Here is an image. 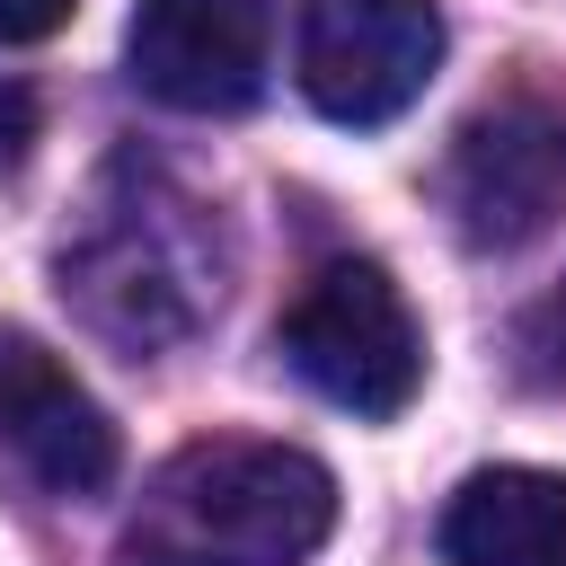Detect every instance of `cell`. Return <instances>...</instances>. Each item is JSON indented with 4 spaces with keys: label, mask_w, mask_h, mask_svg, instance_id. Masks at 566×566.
<instances>
[{
    "label": "cell",
    "mask_w": 566,
    "mask_h": 566,
    "mask_svg": "<svg viewBox=\"0 0 566 566\" xmlns=\"http://www.w3.org/2000/svg\"><path fill=\"white\" fill-rule=\"evenodd\" d=\"M27 142H35V88L0 80V168H18V159H27Z\"/></svg>",
    "instance_id": "obj_11"
},
{
    "label": "cell",
    "mask_w": 566,
    "mask_h": 566,
    "mask_svg": "<svg viewBox=\"0 0 566 566\" xmlns=\"http://www.w3.org/2000/svg\"><path fill=\"white\" fill-rule=\"evenodd\" d=\"M62 292L88 310V327H106L115 345H168L186 336L212 301L221 274L203 256V203H186L168 177H133V203H97L88 239L62 248Z\"/></svg>",
    "instance_id": "obj_2"
},
{
    "label": "cell",
    "mask_w": 566,
    "mask_h": 566,
    "mask_svg": "<svg viewBox=\"0 0 566 566\" xmlns=\"http://www.w3.org/2000/svg\"><path fill=\"white\" fill-rule=\"evenodd\" d=\"M71 9L80 0H0V44H44L71 27Z\"/></svg>",
    "instance_id": "obj_10"
},
{
    "label": "cell",
    "mask_w": 566,
    "mask_h": 566,
    "mask_svg": "<svg viewBox=\"0 0 566 566\" xmlns=\"http://www.w3.org/2000/svg\"><path fill=\"white\" fill-rule=\"evenodd\" d=\"M124 62L177 115H239L274 71V0H133Z\"/></svg>",
    "instance_id": "obj_6"
},
{
    "label": "cell",
    "mask_w": 566,
    "mask_h": 566,
    "mask_svg": "<svg viewBox=\"0 0 566 566\" xmlns=\"http://www.w3.org/2000/svg\"><path fill=\"white\" fill-rule=\"evenodd\" d=\"M513 354H522V380H531V389H566V274L522 310Z\"/></svg>",
    "instance_id": "obj_9"
},
{
    "label": "cell",
    "mask_w": 566,
    "mask_h": 566,
    "mask_svg": "<svg viewBox=\"0 0 566 566\" xmlns=\"http://www.w3.org/2000/svg\"><path fill=\"white\" fill-rule=\"evenodd\" d=\"M442 212L469 248H531L566 212V97H495L451 133Z\"/></svg>",
    "instance_id": "obj_4"
},
{
    "label": "cell",
    "mask_w": 566,
    "mask_h": 566,
    "mask_svg": "<svg viewBox=\"0 0 566 566\" xmlns=\"http://www.w3.org/2000/svg\"><path fill=\"white\" fill-rule=\"evenodd\" d=\"M274 345L345 416H398L424 389V327H416L407 292L389 283V265H371V256H327L283 301Z\"/></svg>",
    "instance_id": "obj_3"
},
{
    "label": "cell",
    "mask_w": 566,
    "mask_h": 566,
    "mask_svg": "<svg viewBox=\"0 0 566 566\" xmlns=\"http://www.w3.org/2000/svg\"><path fill=\"white\" fill-rule=\"evenodd\" d=\"M292 71L327 124H389L442 71V9L433 0H310Z\"/></svg>",
    "instance_id": "obj_5"
},
{
    "label": "cell",
    "mask_w": 566,
    "mask_h": 566,
    "mask_svg": "<svg viewBox=\"0 0 566 566\" xmlns=\"http://www.w3.org/2000/svg\"><path fill=\"white\" fill-rule=\"evenodd\" d=\"M327 531L336 478L310 451L212 433L142 478L115 531V566H310Z\"/></svg>",
    "instance_id": "obj_1"
},
{
    "label": "cell",
    "mask_w": 566,
    "mask_h": 566,
    "mask_svg": "<svg viewBox=\"0 0 566 566\" xmlns=\"http://www.w3.org/2000/svg\"><path fill=\"white\" fill-rule=\"evenodd\" d=\"M0 442L53 495H97L124 469V442H115L106 407L80 389V371L53 345H35L18 327H0Z\"/></svg>",
    "instance_id": "obj_7"
},
{
    "label": "cell",
    "mask_w": 566,
    "mask_h": 566,
    "mask_svg": "<svg viewBox=\"0 0 566 566\" xmlns=\"http://www.w3.org/2000/svg\"><path fill=\"white\" fill-rule=\"evenodd\" d=\"M442 566H566V478L478 469L442 504Z\"/></svg>",
    "instance_id": "obj_8"
}]
</instances>
